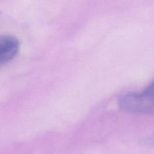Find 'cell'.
<instances>
[{
    "instance_id": "obj_1",
    "label": "cell",
    "mask_w": 154,
    "mask_h": 154,
    "mask_svg": "<svg viewBox=\"0 0 154 154\" xmlns=\"http://www.w3.org/2000/svg\"><path fill=\"white\" fill-rule=\"evenodd\" d=\"M20 50L17 38L9 35H0V66L13 60Z\"/></svg>"
}]
</instances>
